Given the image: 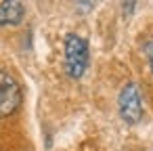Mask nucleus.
Returning <instances> with one entry per match:
<instances>
[{
    "label": "nucleus",
    "instance_id": "3",
    "mask_svg": "<svg viewBox=\"0 0 153 151\" xmlns=\"http://www.w3.org/2000/svg\"><path fill=\"white\" fill-rule=\"evenodd\" d=\"M21 86L4 69H0V118H9L21 107Z\"/></svg>",
    "mask_w": 153,
    "mask_h": 151
},
{
    "label": "nucleus",
    "instance_id": "4",
    "mask_svg": "<svg viewBox=\"0 0 153 151\" xmlns=\"http://www.w3.org/2000/svg\"><path fill=\"white\" fill-rule=\"evenodd\" d=\"M25 17V7L17 0H7L0 2V28H15L23 21Z\"/></svg>",
    "mask_w": 153,
    "mask_h": 151
},
{
    "label": "nucleus",
    "instance_id": "2",
    "mask_svg": "<svg viewBox=\"0 0 153 151\" xmlns=\"http://www.w3.org/2000/svg\"><path fill=\"white\" fill-rule=\"evenodd\" d=\"M117 111L120 118L126 124H138L143 118V101H140V90L134 82H128L122 86L120 97H117Z\"/></svg>",
    "mask_w": 153,
    "mask_h": 151
},
{
    "label": "nucleus",
    "instance_id": "5",
    "mask_svg": "<svg viewBox=\"0 0 153 151\" xmlns=\"http://www.w3.org/2000/svg\"><path fill=\"white\" fill-rule=\"evenodd\" d=\"M143 48H145V55H147V59H149V63H151V69H153V38H149Z\"/></svg>",
    "mask_w": 153,
    "mask_h": 151
},
{
    "label": "nucleus",
    "instance_id": "1",
    "mask_svg": "<svg viewBox=\"0 0 153 151\" xmlns=\"http://www.w3.org/2000/svg\"><path fill=\"white\" fill-rule=\"evenodd\" d=\"M65 59L63 67L71 80H80L88 69V42L78 34L65 36Z\"/></svg>",
    "mask_w": 153,
    "mask_h": 151
}]
</instances>
